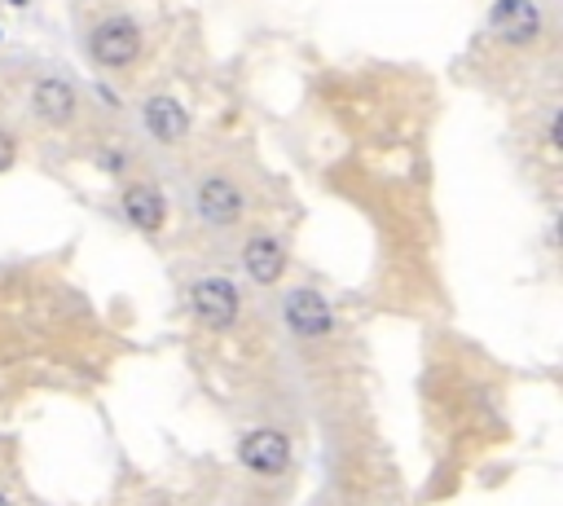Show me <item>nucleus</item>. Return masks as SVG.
<instances>
[{"mask_svg":"<svg viewBox=\"0 0 563 506\" xmlns=\"http://www.w3.org/2000/svg\"><path fill=\"white\" fill-rule=\"evenodd\" d=\"M123 207H128L132 224H141V229H158V224H163V198H158V189H150V185L128 189Z\"/></svg>","mask_w":563,"mask_h":506,"instance_id":"9d476101","label":"nucleus"},{"mask_svg":"<svg viewBox=\"0 0 563 506\" xmlns=\"http://www.w3.org/2000/svg\"><path fill=\"white\" fill-rule=\"evenodd\" d=\"M488 22L510 44H523V40H532L541 31V13H537L532 0H497L493 13H488Z\"/></svg>","mask_w":563,"mask_h":506,"instance_id":"7ed1b4c3","label":"nucleus"},{"mask_svg":"<svg viewBox=\"0 0 563 506\" xmlns=\"http://www.w3.org/2000/svg\"><path fill=\"white\" fill-rule=\"evenodd\" d=\"M242 462L251 471H260V475H277L290 462V440L282 431H251L242 440Z\"/></svg>","mask_w":563,"mask_h":506,"instance_id":"20e7f679","label":"nucleus"},{"mask_svg":"<svg viewBox=\"0 0 563 506\" xmlns=\"http://www.w3.org/2000/svg\"><path fill=\"white\" fill-rule=\"evenodd\" d=\"M145 119H150V128H154V136H158V141H180V136H185V128H189L185 110H180L172 97H154V101L145 106Z\"/></svg>","mask_w":563,"mask_h":506,"instance_id":"1a4fd4ad","label":"nucleus"},{"mask_svg":"<svg viewBox=\"0 0 563 506\" xmlns=\"http://www.w3.org/2000/svg\"><path fill=\"white\" fill-rule=\"evenodd\" d=\"M31 106H35L40 119H48V123H66L70 110H75V92H70L66 84H57V79H44V84H35Z\"/></svg>","mask_w":563,"mask_h":506,"instance_id":"0eeeda50","label":"nucleus"},{"mask_svg":"<svg viewBox=\"0 0 563 506\" xmlns=\"http://www.w3.org/2000/svg\"><path fill=\"white\" fill-rule=\"evenodd\" d=\"M136 48H141V35H136V26L123 22V18L101 22V26L92 31V57H97L101 66H128V62L136 57Z\"/></svg>","mask_w":563,"mask_h":506,"instance_id":"f257e3e1","label":"nucleus"},{"mask_svg":"<svg viewBox=\"0 0 563 506\" xmlns=\"http://www.w3.org/2000/svg\"><path fill=\"white\" fill-rule=\"evenodd\" d=\"M0 506H13V502H9V497H4V493H0Z\"/></svg>","mask_w":563,"mask_h":506,"instance_id":"f8f14e48","label":"nucleus"},{"mask_svg":"<svg viewBox=\"0 0 563 506\" xmlns=\"http://www.w3.org/2000/svg\"><path fill=\"white\" fill-rule=\"evenodd\" d=\"M198 211H202L207 220L224 224V220H238L242 198H238V189H233L229 180H202V185H198Z\"/></svg>","mask_w":563,"mask_h":506,"instance_id":"423d86ee","label":"nucleus"},{"mask_svg":"<svg viewBox=\"0 0 563 506\" xmlns=\"http://www.w3.org/2000/svg\"><path fill=\"white\" fill-rule=\"evenodd\" d=\"M9 163H13V141H9V136H0V172H4Z\"/></svg>","mask_w":563,"mask_h":506,"instance_id":"9b49d317","label":"nucleus"},{"mask_svg":"<svg viewBox=\"0 0 563 506\" xmlns=\"http://www.w3.org/2000/svg\"><path fill=\"white\" fill-rule=\"evenodd\" d=\"M246 273L255 277V282H277L282 277V264H286V255H282V246L273 242V238H255V242H246Z\"/></svg>","mask_w":563,"mask_h":506,"instance_id":"6e6552de","label":"nucleus"},{"mask_svg":"<svg viewBox=\"0 0 563 506\" xmlns=\"http://www.w3.org/2000/svg\"><path fill=\"white\" fill-rule=\"evenodd\" d=\"M194 312L207 321V326H229L238 317V290L224 282V277H202L194 286Z\"/></svg>","mask_w":563,"mask_h":506,"instance_id":"f03ea898","label":"nucleus"},{"mask_svg":"<svg viewBox=\"0 0 563 506\" xmlns=\"http://www.w3.org/2000/svg\"><path fill=\"white\" fill-rule=\"evenodd\" d=\"M286 321H290L295 334L317 339V334L330 330V308H325V299H321L317 290H295V295L286 299Z\"/></svg>","mask_w":563,"mask_h":506,"instance_id":"39448f33","label":"nucleus"}]
</instances>
